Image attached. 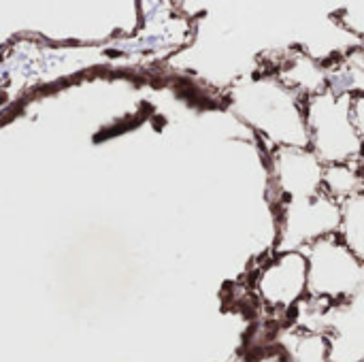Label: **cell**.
Masks as SVG:
<instances>
[{
    "label": "cell",
    "mask_w": 364,
    "mask_h": 362,
    "mask_svg": "<svg viewBox=\"0 0 364 362\" xmlns=\"http://www.w3.org/2000/svg\"><path fill=\"white\" fill-rule=\"evenodd\" d=\"M250 96V113H245V119L273 145V151L282 147H309L305 98L286 87L275 75L252 79Z\"/></svg>",
    "instance_id": "cell-1"
},
{
    "label": "cell",
    "mask_w": 364,
    "mask_h": 362,
    "mask_svg": "<svg viewBox=\"0 0 364 362\" xmlns=\"http://www.w3.org/2000/svg\"><path fill=\"white\" fill-rule=\"evenodd\" d=\"M309 149L324 166L360 160L363 137L352 122V94L324 90L305 100Z\"/></svg>",
    "instance_id": "cell-2"
},
{
    "label": "cell",
    "mask_w": 364,
    "mask_h": 362,
    "mask_svg": "<svg viewBox=\"0 0 364 362\" xmlns=\"http://www.w3.org/2000/svg\"><path fill=\"white\" fill-rule=\"evenodd\" d=\"M307 256V294L335 307L348 305L364 286V265L339 235L324 237L303 250Z\"/></svg>",
    "instance_id": "cell-3"
},
{
    "label": "cell",
    "mask_w": 364,
    "mask_h": 362,
    "mask_svg": "<svg viewBox=\"0 0 364 362\" xmlns=\"http://www.w3.org/2000/svg\"><path fill=\"white\" fill-rule=\"evenodd\" d=\"M273 186L277 190V205L284 201L311 198L322 192L324 164L307 147H282L271 158Z\"/></svg>",
    "instance_id": "cell-4"
},
{
    "label": "cell",
    "mask_w": 364,
    "mask_h": 362,
    "mask_svg": "<svg viewBox=\"0 0 364 362\" xmlns=\"http://www.w3.org/2000/svg\"><path fill=\"white\" fill-rule=\"evenodd\" d=\"M256 290L262 303L275 312L294 307L307 294V256L303 252H277L260 271Z\"/></svg>",
    "instance_id": "cell-5"
},
{
    "label": "cell",
    "mask_w": 364,
    "mask_h": 362,
    "mask_svg": "<svg viewBox=\"0 0 364 362\" xmlns=\"http://www.w3.org/2000/svg\"><path fill=\"white\" fill-rule=\"evenodd\" d=\"M352 122L364 141V94H352Z\"/></svg>",
    "instance_id": "cell-6"
}]
</instances>
